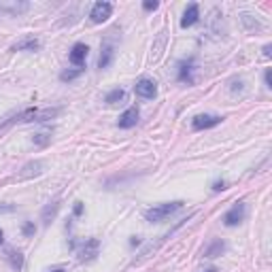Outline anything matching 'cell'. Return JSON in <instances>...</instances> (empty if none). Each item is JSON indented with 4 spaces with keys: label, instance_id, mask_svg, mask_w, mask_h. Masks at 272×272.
<instances>
[{
    "label": "cell",
    "instance_id": "1",
    "mask_svg": "<svg viewBox=\"0 0 272 272\" xmlns=\"http://www.w3.org/2000/svg\"><path fill=\"white\" fill-rule=\"evenodd\" d=\"M60 113V109H26V111H19L11 117H6L4 121H0V128L13 124V121H47L54 119L55 115Z\"/></svg>",
    "mask_w": 272,
    "mask_h": 272
},
{
    "label": "cell",
    "instance_id": "20",
    "mask_svg": "<svg viewBox=\"0 0 272 272\" xmlns=\"http://www.w3.org/2000/svg\"><path fill=\"white\" fill-rule=\"evenodd\" d=\"M49 140H51V134L49 132H38V134H34V138H32V142L38 145V147L49 145Z\"/></svg>",
    "mask_w": 272,
    "mask_h": 272
},
{
    "label": "cell",
    "instance_id": "26",
    "mask_svg": "<svg viewBox=\"0 0 272 272\" xmlns=\"http://www.w3.org/2000/svg\"><path fill=\"white\" fill-rule=\"evenodd\" d=\"M81 213H83V204L77 202V204H75V215H81Z\"/></svg>",
    "mask_w": 272,
    "mask_h": 272
},
{
    "label": "cell",
    "instance_id": "16",
    "mask_svg": "<svg viewBox=\"0 0 272 272\" xmlns=\"http://www.w3.org/2000/svg\"><path fill=\"white\" fill-rule=\"evenodd\" d=\"M6 257H9V262H11L13 268L22 270V266H24V255L19 253V251H6Z\"/></svg>",
    "mask_w": 272,
    "mask_h": 272
},
{
    "label": "cell",
    "instance_id": "5",
    "mask_svg": "<svg viewBox=\"0 0 272 272\" xmlns=\"http://www.w3.org/2000/svg\"><path fill=\"white\" fill-rule=\"evenodd\" d=\"M134 92H136V96H140V98L151 100V98H155V94H158V87H155V81H151V79H140L134 85Z\"/></svg>",
    "mask_w": 272,
    "mask_h": 272
},
{
    "label": "cell",
    "instance_id": "12",
    "mask_svg": "<svg viewBox=\"0 0 272 272\" xmlns=\"http://www.w3.org/2000/svg\"><path fill=\"white\" fill-rule=\"evenodd\" d=\"M28 2H15V0H9V2H0V11L11 13V15H19V13L28 11Z\"/></svg>",
    "mask_w": 272,
    "mask_h": 272
},
{
    "label": "cell",
    "instance_id": "27",
    "mask_svg": "<svg viewBox=\"0 0 272 272\" xmlns=\"http://www.w3.org/2000/svg\"><path fill=\"white\" fill-rule=\"evenodd\" d=\"M213 190H215V191H221V190H225V183H223V181H221V183H215V187H213Z\"/></svg>",
    "mask_w": 272,
    "mask_h": 272
},
{
    "label": "cell",
    "instance_id": "4",
    "mask_svg": "<svg viewBox=\"0 0 272 272\" xmlns=\"http://www.w3.org/2000/svg\"><path fill=\"white\" fill-rule=\"evenodd\" d=\"M113 15V4L111 2H96L92 6V13H89V17H92L94 24H102L107 22L109 17Z\"/></svg>",
    "mask_w": 272,
    "mask_h": 272
},
{
    "label": "cell",
    "instance_id": "18",
    "mask_svg": "<svg viewBox=\"0 0 272 272\" xmlns=\"http://www.w3.org/2000/svg\"><path fill=\"white\" fill-rule=\"evenodd\" d=\"M179 81H187V83H191V62H183L181 64V70H179Z\"/></svg>",
    "mask_w": 272,
    "mask_h": 272
},
{
    "label": "cell",
    "instance_id": "9",
    "mask_svg": "<svg viewBox=\"0 0 272 272\" xmlns=\"http://www.w3.org/2000/svg\"><path fill=\"white\" fill-rule=\"evenodd\" d=\"M43 172V162H30V164H26L24 168H22V172L17 174V179H30V177H38V174Z\"/></svg>",
    "mask_w": 272,
    "mask_h": 272
},
{
    "label": "cell",
    "instance_id": "25",
    "mask_svg": "<svg viewBox=\"0 0 272 272\" xmlns=\"http://www.w3.org/2000/svg\"><path fill=\"white\" fill-rule=\"evenodd\" d=\"M266 87H272V70H266Z\"/></svg>",
    "mask_w": 272,
    "mask_h": 272
},
{
    "label": "cell",
    "instance_id": "17",
    "mask_svg": "<svg viewBox=\"0 0 272 272\" xmlns=\"http://www.w3.org/2000/svg\"><path fill=\"white\" fill-rule=\"evenodd\" d=\"M57 209H60V204H57V202H54V204H49L47 209L43 211V223H45V225H49V223H51V219L55 217Z\"/></svg>",
    "mask_w": 272,
    "mask_h": 272
},
{
    "label": "cell",
    "instance_id": "13",
    "mask_svg": "<svg viewBox=\"0 0 272 272\" xmlns=\"http://www.w3.org/2000/svg\"><path fill=\"white\" fill-rule=\"evenodd\" d=\"M113 55H115V49L111 43H105L102 47V54H100V60H98V68H109V64L113 62Z\"/></svg>",
    "mask_w": 272,
    "mask_h": 272
},
{
    "label": "cell",
    "instance_id": "15",
    "mask_svg": "<svg viewBox=\"0 0 272 272\" xmlns=\"http://www.w3.org/2000/svg\"><path fill=\"white\" fill-rule=\"evenodd\" d=\"M225 251V243H221V241H215L211 245L209 249L204 251V257H217V255H221Z\"/></svg>",
    "mask_w": 272,
    "mask_h": 272
},
{
    "label": "cell",
    "instance_id": "31",
    "mask_svg": "<svg viewBox=\"0 0 272 272\" xmlns=\"http://www.w3.org/2000/svg\"><path fill=\"white\" fill-rule=\"evenodd\" d=\"M206 272H217V270H215V268H211V270H206Z\"/></svg>",
    "mask_w": 272,
    "mask_h": 272
},
{
    "label": "cell",
    "instance_id": "14",
    "mask_svg": "<svg viewBox=\"0 0 272 272\" xmlns=\"http://www.w3.org/2000/svg\"><path fill=\"white\" fill-rule=\"evenodd\" d=\"M13 49H15V51H36L38 49V41H36V38H24V41L17 43Z\"/></svg>",
    "mask_w": 272,
    "mask_h": 272
},
{
    "label": "cell",
    "instance_id": "30",
    "mask_svg": "<svg viewBox=\"0 0 272 272\" xmlns=\"http://www.w3.org/2000/svg\"><path fill=\"white\" fill-rule=\"evenodd\" d=\"M51 272H64V270H62V268H57V270H51Z\"/></svg>",
    "mask_w": 272,
    "mask_h": 272
},
{
    "label": "cell",
    "instance_id": "6",
    "mask_svg": "<svg viewBox=\"0 0 272 272\" xmlns=\"http://www.w3.org/2000/svg\"><path fill=\"white\" fill-rule=\"evenodd\" d=\"M98 249H100V241L98 238H89V241L83 243V247L79 251V260L81 262H89L98 255Z\"/></svg>",
    "mask_w": 272,
    "mask_h": 272
},
{
    "label": "cell",
    "instance_id": "29",
    "mask_svg": "<svg viewBox=\"0 0 272 272\" xmlns=\"http://www.w3.org/2000/svg\"><path fill=\"white\" fill-rule=\"evenodd\" d=\"M2 241H4V234H2V230H0V245H2Z\"/></svg>",
    "mask_w": 272,
    "mask_h": 272
},
{
    "label": "cell",
    "instance_id": "8",
    "mask_svg": "<svg viewBox=\"0 0 272 272\" xmlns=\"http://www.w3.org/2000/svg\"><path fill=\"white\" fill-rule=\"evenodd\" d=\"M87 51H89V49H87V45H83V43H77L75 47H73V51H70V62H73L79 70H81L83 64H85Z\"/></svg>",
    "mask_w": 272,
    "mask_h": 272
},
{
    "label": "cell",
    "instance_id": "2",
    "mask_svg": "<svg viewBox=\"0 0 272 272\" xmlns=\"http://www.w3.org/2000/svg\"><path fill=\"white\" fill-rule=\"evenodd\" d=\"M181 206H183V202H181V200H177V202L155 204L149 211H145V219H147V221H151V223H160V221H164V219L170 217L172 213H177Z\"/></svg>",
    "mask_w": 272,
    "mask_h": 272
},
{
    "label": "cell",
    "instance_id": "3",
    "mask_svg": "<svg viewBox=\"0 0 272 272\" xmlns=\"http://www.w3.org/2000/svg\"><path fill=\"white\" fill-rule=\"evenodd\" d=\"M223 121V117H219V115H198V117L191 119V128L196 132L200 130H209V128H215Z\"/></svg>",
    "mask_w": 272,
    "mask_h": 272
},
{
    "label": "cell",
    "instance_id": "23",
    "mask_svg": "<svg viewBox=\"0 0 272 272\" xmlns=\"http://www.w3.org/2000/svg\"><path fill=\"white\" fill-rule=\"evenodd\" d=\"M24 234H26V236L34 234V225H32V223H26V225H24Z\"/></svg>",
    "mask_w": 272,
    "mask_h": 272
},
{
    "label": "cell",
    "instance_id": "24",
    "mask_svg": "<svg viewBox=\"0 0 272 272\" xmlns=\"http://www.w3.org/2000/svg\"><path fill=\"white\" fill-rule=\"evenodd\" d=\"M11 211H15V206H11V204H0V213H11Z\"/></svg>",
    "mask_w": 272,
    "mask_h": 272
},
{
    "label": "cell",
    "instance_id": "11",
    "mask_svg": "<svg viewBox=\"0 0 272 272\" xmlns=\"http://www.w3.org/2000/svg\"><path fill=\"white\" fill-rule=\"evenodd\" d=\"M198 17H200V9H198V4H190L185 9V15L183 19H181V26L183 28H190V26H193L198 22Z\"/></svg>",
    "mask_w": 272,
    "mask_h": 272
},
{
    "label": "cell",
    "instance_id": "19",
    "mask_svg": "<svg viewBox=\"0 0 272 272\" xmlns=\"http://www.w3.org/2000/svg\"><path fill=\"white\" fill-rule=\"evenodd\" d=\"M124 96H126V92H124V89H113V92H109L107 94V102H109V105H115V102H119V100H124Z\"/></svg>",
    "mask_w": 272,
    "mask_h": 272
},
{
    "label": "cell",
    "instance_id": "10",
    "mask_svg": "<svg viewBox=\"0 0 272 272\" xmlns=\"http://www.w3.org/2000/svg\"><path fill=\"white\" fill-rule=\"evenodd\" d=\"M136 121H138V109L136 107H130L128 111L119 117V128H124V130H128V128H134Z\"/></svg>",
    "mask_w": 272,
    "mask_h": 272
},
{
    "label": "cell",
    "instance_id": "21",
    "mask_svg": "<svg viewBox=\"0 0 272 272\" xmlns=\"http://www.w3.org/2000/svg\"><path fill=\"white\" fill-rule=\"evenodd\" d=\"M79 73H81V70H66V73H62L60 77H62V81H70V79H75Z\"/></svg>",
    "mask_w": 272,
    "mask_h": 272
},
{
    "label": "cell",
    "instance_id": "28",
    "mask_svg": "<svg viewBox=\"0 0 272 272\" xmlns=\"http://www.w3.org/2000/svg\"><path fill=\"white\" fill-rule=\"evenodd\" d=\"M264 55L270 57V45H266V47H264Z\"/></svg>",
    "mask_w": 272,
    "mask_h": 272
},
{
    "label": "cell",
    "instance_id": "7",
    "mask_svg": "<svg viewBox=\"0 0 272 272\" xmlns=\"http://www.w3.org/2000/svg\"><path fill=\"white\" fill-rule=\"evenodd\" d=\"M243 219H245V204L243 202H236L228 213H225L223 223L225 225H236V223H241Z\"/></svg>",
    "mask_w": 272,
    "mask_h": 272
},
{
    "label": "cell",
    "instance_id": "22",
    "mask_svg": "<svg viewBox=\"0 0 272 272\" xmlns=\"http://www.w3.org/2000/svg\"><path fill=\"white\" fill-rule=\"evenodd\" d=\"M142 6H145V11H155L160 4L155 2V0H147V2H142Z\"/></svg>",
    "mask_w": 272,
    "mask_h": 272
}]
</instances>
